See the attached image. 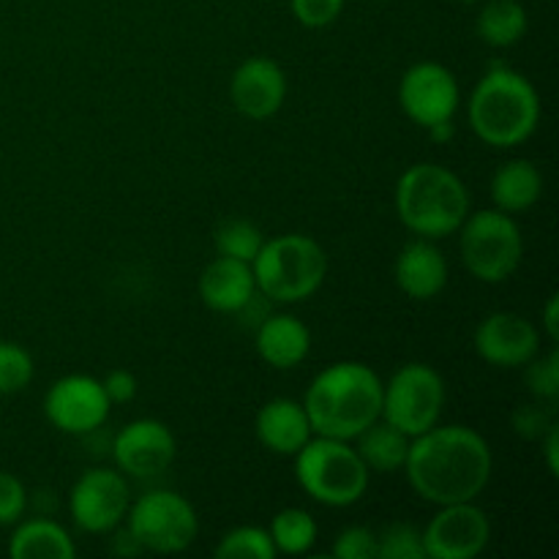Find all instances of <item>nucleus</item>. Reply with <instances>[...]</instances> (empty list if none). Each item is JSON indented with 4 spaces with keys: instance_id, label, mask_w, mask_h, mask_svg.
<instances>
[{
    "instance_id": "nucleus-4",
    "label": "nucleus",
    "mask_w": 559,
    "mask_h": 559,
    "mask_svg": "<svg viewBox=\"0 0 559 559\" xmlns=\"http://www.w3.org/2000/svg\"><path fill=\"white\" fill-rule=\"evenodd\" d=\"M396 216L415 238L442 240L456 235L473 211V197L453 169L418 162L404 169L393 191Z\"/></svg>"
},
{
    "instance_id": "nucleus-21",
    "label": "nucleus",
    "mask_w": 559,
    "mask_h": 559,
    "mask_svg": "<svg viewBox=\"0 0 559 559\" xmlns=\"http://www.w3.org/2000/svg\"><path fill=\"white\" fill-rule=\"evenodd\" d=\"M489 194L497 211L511 213V216L527 213L530 207L538 205L540 194H544V175H540L538 164L530 158H513L491 175Z\"/></svg>"
},
{
    "instance_id": "nucleus-10",
    "label": "nucleus",
    "mask_w": 559,
    "mask_h": 559,
    "mask_svg": "<svg viewBox=\"0 0 559 559\" xmlns=\"http://www.w3.org/2000/svg\"><path fill=\"white\" fill-rule=\"evenodd\" d=\"M131 506L129 480L120 469L91 467L69 491V516L82 533L107 535L126 522Z\"/></svg>"
},
{
    "instance_id": "nucleus-27",
    "label": "nucleus",
    "mask_w": 559,
    "mask_h": 559,
    "mask_svg": "<svg viewBox=\"0 0 559 559\" xmlns=\"http://www.w3.org/2000/svg\"><path fill=\"white\" fill-rule=\"evenodd\" d=\"M218 559H273L276 546H273L271 533L265 527L243 524L222 535L216 546Z\"/></svg>"
},
{
    "instance_id": "nucleus-1",
    "label": "nucleus",
    "mask_w": 559,
    "mask_h": 559,
    "mask_svg": "<svg viewBox=\"0 0 559 559\" xmlns=\"http://www.w3.org/2000/svg\"><path fill=\"white\" fill-rule=\"evenodd\" d=\"M404 469L415 495L440 508L478 500L495 473V453L480 431L437 424L413 437Z\"/></svg>"
},
{
    "instance_id": "nucleus-2",
    "label": "nucleus",
    "mask_w": 559,
    "mask_h": 559,
    "mask_svg": "<svg viewBox=\"0 0 559 559\" xmlns=\"http://www.w3.org/2000/svg\"><path fill=\"white\" fill-rule=\"evenodd\" d=\"M382 385L371 366L338 360L322 369L306 391L304 407L317 437L353 442L382 415Z\"/></svg>"
},
{
    "instance_id": "nucleus-33",
    "label": "nucleus",
    "mask_w": 559,
    "mask_h": 559,
    "mask_svg": "<svg viewBox=\"0 0 559 559\" xmlns=\"http://www.w3.org/2000/svg\"><path fill=\"white\" fill-rule=\"evenodd\" d=\"M289 11H293L295 22L304 27H328L342 16L344 0H289Z\"/></svg>"
},
{
    "instance_id": "nucleus-24",
    "label": "nucleus",
    "mask_w": 559,
    "mask_h": 559,
    "mask_svg": "<svg viewBox=\"0 0 559 559\" xmlns=\"http://www.w3.org/2000/svg\"><path fill=\"white\" fill-rule=\"evenodd\" d=\"M530 16L519 0H489L480 9L475 31L491 49H508L527 36Z\"/></svg>"
},
{
    "instance_id": "nucleus-29",
    "label": "nucleus",
    "mask_w": 559,
    "mask_h": 559,
    "mask_svg": "<svg viewBox=\"0 0 559 559\" xmlns=\"http://www.w3.org/2000/svg\"><path fill=\"white\" fill-rule=\"evenodd\" d=\"M377 559H426L420 530L413 524H388L377 533Z\"/></svg>"
},
{
    "instance_id": "nucleus-3",
    "label": "nucleus",
    "mask_w": 559,
    "mask_h": 559,
    "mask_svg": "<svg viewBox=\"0 0 559 559\" xmlns=\"http://www.w3.org/2000/svg\"><path fill=\"white\" fill-rule=\"evenodd\" d=\"M469 129L484 145H524L540 126L538 87L516 69L491 63L467 102Z\"/></svg>"
},
{
    "instance_id": "nucleus-35",
    "label": "nucleus",
    "mask_w": 559,
    "mask_h": 559,
    "mask_svg": "<svg viewBox=\"0 0 559 559\" xmlns=\"http://www.w3.org/2000/svg\"><path fill=\"white\" fill-rule=\"evenodd\" d=\"M104 393H107L109 404H129L136 399V391H140V382L131 371L126 369H112L107 377L102 380Z\"/></svg>"
},
{
    "instance_id": "nucleus-19",
    "label": "nucleus",
    "mask_w": 559,
    "mask_h": 559,
    "mask_svg": "<svg viewBox=\"0 0 559 559\" xmlns=\"http://www.w3.org/2000/svg\"><path fill=\"white\" fill-rule=\"evenodd\" d=\"M254 435L265 451L276 456H295L314 437L304 402L295 399H271L254 418Z\"/></svg>"
},
{
    "instance_id": "nucleus-23",
    "label": "nucleus",
    "mask_w": 559,
    "mask_h": 559,
    "mask_svg": "<svg viewBox=\"0 0 559 559\" xmlns=\"http://www.w3.org/2000/svg\"><path fill=\"white\" fill-rule=\"evenodd\" d=\"M355 451L364 459V464L369 467V473H402L404 462H407L409 442L413 437H407L404 431H399L396 426H391L388 420H374L369 429L360 431L355 437Z\"/></svg>"
},
{
    "instance_id": "nucleus-32",
    "label": "nucleus",
    "mask_w": 559,
    "mask_h": 559,
    "mask_svg": "<svg viewBox=\"0 0 559 559\" xmlns=\"http://www.w3.org/2000/svg\"><path fill=\"white\" fill-rule=\"evenodd\" d=\"M27 511V489L14 473L0 469V527H14Z\"/></svg>"
},
{
    "instance_id": "nucleus-20",
    "label": "nucleus",
    "mask_w": 559,
    "mask_h": 559,
    "mask_svg": "<svg viewBox=\"0 0 559 559\" xmlns=\"http://www.w3.org/2000/svg\"><path fill=\"white\" fill-rule=\"evenodd\" d=\"M254 347L271 369L289 371L309 358L311 331L295 314H267L257 325Z\"/></svg>"
},
{
    "instance_id": "nucleus-8",
    "label": "nucleus",
    "mask_w": 559,
    "mask_h": 559,
    "mask_svg": "<svg viewBox=\"0 0 559 559\" xmlns=\"http://www.w3.org/2000/svg\"><path fill=\"white\" fill-rule=\"evenodd\" d=\"M126 530L134 535L142 551L180 555L200 535V516L178 491L153 489L131 502L126 513Z\"/></svg>"
},
{
    "instance_id": "nucleus-13",
    "label": "nucleus",
    "mask_w": 559,
    "mask_h": 559,
    "mask_svg": "<svg viewBox=\"0 0 559 559\" xmlns=\"http://www.w3.org/2000/svg\"><path fill=\"white\" fill-rule=\"evenodd\" d=\"M109 409L102 380L91 374H66L44 393V415L63 435H93L107 424Z\"/></svg>"
},
{
    "instance_id": "nucleus-22",
    "label": "nucleus",
    "mask_w": 559,
    "mask_h": 559,
    "mask_svg": "<svg viewBox=\"0 0 559 559\" xmlns=\"http://www.w3.org/2000/svg\"><path fill=\"white\" fill-rule=\"evenodd\" d=\"M74 538L52 519H20L9 538V557L14 559H74Z\"/></svg>"
},
{
    "instance_id": "nucleus-17",
    "label": "nucleus",
    "mask_w": 559,
    "mask_h": 559,
    "mask_svg": "<svg viewBox=\"0 0 559 559\" xmlns=\"http://www.w3.org/2000/svg\"><path fill=\"white\" fill-rule=\"evenodd\" d=\"M448 260L429 238H415L402 246L393 265L396 287L413 300H431L448 287Z\"/></svg>"
},
{
    "instance_id": "nucleus-16",
    "label": "nucleus",
    "mask_w": 559,
    "mask_h": 559,
    "mask_svg": "<svg viewBox=\"0 0 559 559\" xmlns=\"http://www.w3.org/2000/svg\"><path fill=\"white\" fill-rule=\"evenodd\" d=\"M229 102L243 118L267 120L287 102V74L265 55L246 58L229 80Z\"/></svg>"
},
{
    "instance_id": "nucleus-25",
    "label": "nucleus",
    "mask_w": 559,
    "mask_h": 559,
    "mask_svg": "<svg viewBox=\"0 0 559 559\" xmlns=\"http://www.w3.org/2000/svg\"><path fill=\"white\" fill-rule=\"evenodd\" d=\"M271 533L273 546H276V555L287 557H304L314 549L317 538H320V527H317V519L311 516L304 508H284L276 516L271 519Z\"/></svg>"
},
{
    "instance_id": "nucleus-7",
    "label": "nucleus",
    "mask_w": 559,
    "mask_h": 559,
    "mask_svg": "<svg viewBox=\"0 0 559 559\" xmlns=\"http://www.w3.org/2000/svg\"><path fill=\"white\" fill-rule=\"evenodd\" d=\"M459 254L464 267L480 284H502L524 260V238L516 218L497 207L469 211L459 227Z\"/></svg>"
},
{
    "instance_id": "nucleus-34",
    "label": "nucleus",
    "mask_w": 559,
    "mask_h": 559,
    "mask_svg": "<svg viewBox=\"0 0 559 559\" xmlns=\"http://www.w3.org/2000/svg\"><path fill=\"white\" fill-rule=\"evenodd\" d=\"M551 424H555V418L544 404H524L513 413V431L522 435L524 440H540Z\"/></svg>"
},
{
    "instance_id": "nucleus-15",
    "label": "nucleus",
    "mask_w": 559,
    "mask_h": 559,
    "mask_svg": "<svg viewBox=\"0 0 559 559\" xmlns=\"http://www.w3.org/2000/svg\"><path fill=\"white\" fill-rule=\"evenodd\" d=\"M473 347L495 369H524L540 353V331L516 311H495L475 328Z\"/></svg>"
},
{
    "instance_id": "nucleus-37",
    "label": "nucleus",
    "mask_w": 559,
    "mask_h": 559,
    "mask_svg": "<svg viewBox=\"0 0 559 559\" xmlns=\"http://www.w3.org/2000/svg\"><path fill=\"white\" fill-rule=\"evenodd\" d=\"M544 331L551 342H557L559 338V298L557 295H549V300H546V306H544Z\"/></svg>"
},
{
    "instance_id": "nucleus-5",
    "label": "nucleus",
    "mask_w": 559,
    "mask_h": 559,
    "mask_svg": "<svg viewBox=\"0 0 559 559\" xmlns=\"http://www.w3.org/2000/svg\"><path fill=\"white\" fill-rule=\"evenodd\" d=\"M257 293L271 304H304L320 293L328 276V254L311 235L284 233L265 240L251 262Z\"/></svg>"
},
{
    "instance_id": "nucleus-26",
    "label": "nucleus",
    "mask_w": 559,
    "mask_h": 559,
    "mask_svg": "<svg viewBox=\"0 0 559 559\" xmlns=\"http://www.w3.org/2000/svg\"><path fill=\"white\" fill-rule=\"evenodd\" d=\"M262 243H265L262 229L249 218H224L216 233H213V246H216L218 254L249 262V265L260 254Z\"/></svg>"
},
{
    "instance_id": "nucleus-39",
    "label": "nucleus",
    "mask_w": 559,
    "mask_h": 559,
    "mask_svg": "<svg viewBox=\"0 0 559 559\" xmlns=\"http://www.w3.org/2000/svg\"><path fill=\"white\" fill-rule=\"evenodd\" d=\"M459 3H478V0H459Z\"/></svg>"
},
{
    "instance_id": "nucleus-12",
    "label": "nucleus",
    "mask_w": 559,
    "mask_h": 559,
    "mask_svg": "<svg viewBox=\"0 0 559 559\" xmlns=\"http://www.w3.org/2000/svg\"><path fill=\"white\" fill-rule=\"evenodd\" d=\"M424 551L429 559H475L491 540V519L475 500L440 506L424 530Z\"/></svg>"
},
{
    "instance_id": "nucleus-11",
    "label": "nucleus",
    "mask_w": 559,
    "mask_h": 559,
    "mask_svg": "<svg viewBox=\"0 0 559 559\" xmlns=\"http://www.w3.org/2000/svg\"><path fill=\"white\" fill-rule=\"evenodd\" d=\"M399 107L420 129L456 118L462 107V87L456 74L437 60L409 66L399 82Z\"/></svg>"
},
{
    "instance_id": "nucleus-18",
    "label": "nucleus",
    "mask_w": 559,
    "mask_h": 559,
    "mask_svg": "<svg viewBox=\"0 0 559 559\" xmlns=\"http://www.w3.org/2000/svg\"><path fill=\"white\" fill-rule=\"evenodd\" d=\"M200 300L216 314H238L257 295L254 271L249 262L222 257L207 262L200 273Z\"/></svg>"
},
{
    "instance_id": "nucleus-38",
    "label": "nucleus",
    "mask_w": 559,
    "mask_h": 559,
    "mask_svg": "<svg viewBox=\"0 0 559 559\" xmlns=\"http://www.w3.org/2000/svg\"><path fill=\"white\" fill-rule=\"evenodd\" d=\"M429 136L437 142V145H442V142H451L453 134H456V126H453V120H440V123L429 126Z\"/></svg>"
},
{
    "instance_id": "nucleus-6",
    "label": "nucleus",
    "mask_w": 559,
    "mask_h": 559,
    "mask_svg": "<svg viewBox=\"0 0 559 559\" xmlns=\"http://www.w3.org/2000/svg\"><path fill=\"white\" fill-rule=\"evenodd\" d=\"M295 480L314 502L325 508H349L364 500L371 473L353 442L311 437L295 453Z\"/></svg>"
},
{
    "instance_id": "nucleus-28",
    "label": "nucleus",
    "mask_w": 559,
    "mask_h": 559,
    "mask_svg": "<svg viewBox=\"0 0 559 559\" xmlns=\"http://www.w3.org/2000/svg\"><path fill=\"white\" fill-rule=\"evenodd\" d=\"M33 355L16 342H0V396L22 393L33 382Z\"/></svg>"
},
{
    "instance_id": "nucleus-30",
    "label": "nucleus",
    "mask_w": 559,
    "mask_h": 559,
    "mask_svg": "<svg viewBox=\"0 0 559 559\" xmlns=\"http://www.w3.org/2000/svg\"><path fill=\"white\" fill-rule=\"evenodd\" d=\"M524 380H527V391L533 393L538 402L555 404L559 396V355L551 349L549 355H535L527 366H524Z\"/></svg>"
},
{
    "instance_id": "nucleus-31",
    "label": "nucleus",
    "mask_w": 559,
    "mask_h": 559,
    "mask_svg": "<svg viewBox=\"0 0 559 559\" xmlns=\"http://www.w3.org/2000/svg\"><path fill=\"white\" fill-rule=\"evenodd\" d=\"M333 559H377V533L369 527H355L342 530V533L333 538L331 546Z\"/></svg>"
},
{
    "instance_id": "nucleus-14",
    "label": "nucleus",
    "mask_w": 559,
    "mask_h": 559,
    "mask_svg": "<svg viewBox=\"0 0 559 559\" xmlns=\"http://www.w3.org/2000/svg\"><path fill=\"white\" fill-rule=\"evenodd\" d=\"M175 456L178 440L173 429L156 418L131 420L112 440V459L126 478H156L173 467Z\"/></svg>"
},
{
    "instance_id": "nucleus-36",
    "label": "nucleus",
    "mask_w": 559,
    "mask_h": 559,
    "mask_svg": "<svg viewBox=\"0 0 559 559\" xmlns=\"http://www.w3.org/2000/svg\"><path fill=\"white\" fill-rule=\"evenodd\" d=\"M540 442H544V459H546V469H549L551 475H559V426L551 424L549 429H546V435L540 437Z\"/></svg>"
},
{
    "instance_id": "nucleus-9",
    "label": "nucleus",
    "mask_w": 559,
    "mask_h": 559,
    "mask_svg": "<svg viewBox=\"0 0 559 559\" xmlns=\"http://www.w3.org/2000/svg\"><path fill=\"white\" fill-rule=\"evenodd\" d=\"M445 380L429 364H404L382 385V420L407 437H418L440 424L445 409Z\"/></svg>"
}]
</instances>
